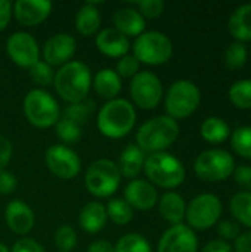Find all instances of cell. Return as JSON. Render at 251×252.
<instances>
[{
	"instance_id": "cell-1",
	"label": "cell",
	"mask_w": 251,
	"mask_h": 252,
	"mask_svg": "<svg viewBox=\"0 0 251 252\" xmlns=\"http://www.w3.org/2000/svg\"><path fill=\"white\" fill-rule=\"evenodd\" d=\"M179 137V124L176 120L169 115H158L155 118L143 123L138 133L136 142L138 148L142 152L157 154L164 152L169 146H172Z\"/></svg>"
},
{
	"instance_id": "cell-2",
	"label": "cell",
	"mask_w": 251,
	"mask_h": 252,
	"mask_svg": "<svg viewBox=\"0 0 251 252\" xmlns=\"http://www.w3.org/2000/svg\"><path fill=\"white\" fill-rule=\"evenodd\" d=\"M53 84L58 94L64 100L70 103H78L83 102L89 93L92 86V74L89 66L83 62L70 61L56 71Z\"/></svg>"
},
{
	"instance_id": "cell-3",
	"label": "cell",
	"mask_w": 251,
	"mask_h": 252,
	"mask_svg": "<svg viewBox=\"0 0 251 252\" xmlns=\"http://www.w3.org/2000/svg\"><path fill=\"white\" fill-rule=\"evenodd\" d=\"M136 123V112L126 99L108 100L98 114V128L109 139L127 136Z\"/></svg>"
},
{
	"instance_id": "cell-4",
	"label": "cell",
	"mask_w": 251,
	"mask_h": 252,
	"mask_svg": "<svg viewBox=\"0 0 251 252\" xmlns=\"http://www.w3.org/2000/svg\"><path fill=\"white\" fill-rule=\"evenodd\" d=\"M143 170L149 183L164 189H175L180 186L186 174L183 164L167 152L149 154L145 158Z\"/></svg>"
},
{
	"instance_id": "cell-5",
	"label": "cell",
	"mask_w": 251,
	"mask_h": 252,
	"mask_svg": "<svg viewBox=\"0 0 251 252\" xmlns=\"http://www.w3.org/2000/svg\"><path fill=\"white\" fill-rule=\"evenodd\" d=\"M201 93L200 89L189 80H178L175 81L164 100L166 111L173 120H183L192 115L200 106Z\"/></svg>"
},
{
	"instance_id": "cell-6",
	"label": "cell",
	"mask_w": 251,
	"mask_h": 252,
	"mask_svg": "<svg viewBox=\"0 0 251 252\" xmlns=\"http://www.w3.org/2000/svg\"><path fill=\"white\" fill-rule=\"evenodd\" d=\"M24 114L34 127L47 128L58 123L61 109L50 93L41 89H33L24 99Z\"/></svg>"
},
{
	"instance_id": "cell-7",
	"label": "cell",
	"mask_w": 251,
	"mask_h": 252,
	"mask_svg": "<svg viewBox=\"0 0 251 252\" xmlns=\"http://www.w3.org/2000/svg\"><path fill=\"white\" fill-rule=\"evenodd\" d=\"M235 159L232 154L223 149H209L200 154L194 162L195 174L210 183L228 180L235 170Z\"/></svg>"
},
{
	"instance_id": "cell-8",
	"label": "cell",
	"mask_w": 251,
	"mask_h": 252,
	"mask_svg": "<svg viewBox=\"0 0 251 252\" xmlns=\"http://www.w3.org/2000/svg\"><path fill=\"white\" fill-rule=\"evenodd\" d=\"M173 55L172 40L160 31H146L136 37L133 43V56L146 65L166 63Z\"/></svg>"
},
{
	"instance_id": "cell-9",
	"label": "cell",
	"mask_w": 251,
	"mask_h": 252,
	"mask_svg": "<svg viewBox=\"0 0 251 252\" xmlns=\"http://www.w3.org/2000/svg\"><path fill=\"white\" fill-rule=\"evenodd\" d=\"M121 174L115 162L109 159L95 161L86 171V189L96 198H108L114 195L120 186Z\"/></svg>"
},
{
	"instance_id": "cell-10",
	"label": "cell",
	"mask_w": 251,
	"mask_h": 252,
	"mask_svg": "<svg viewBox=\"0 0 251 252\" xmlns=\"http://www.w3.org/2000/svg\"><path fill=\"white\" fill-rule=\"evenodd\" d=\"M222 210V202L216 195L201 193L195 196L186 207L185 219L192 230H207L219 223Z\"/></svg>"
},
{
	"instance_id": "cell-11",
	"label": "cell",
	"mask_w": 251,
	"mask_h": 252,
	"mask_svg": "<svg viewBox=\"0 0 251 252\" xmlns=\"http://www.w3.org/2000/svg\"><path fill=\"white\" fill-rule=\"evenodd\" d=\"M133 102L142 109H154L163 97V84L151 71H139L130 83Z\"/></svg>"
},
{
	"instance_id": "cell-12",
	"label": "cell",
	"mask_w": 251,
	"mask_h": 252,
	"mask_svg": "<svg viewBox=\"0 0 251 252\" xmlns=\"http://www.w3.org/2000/svg\"><path fill=\"white\" fill-rule=\"evenodd\" d=\"M46 165L59 179H74L81 168L78 155L65 145H53L46 151Z\"/></svg>"
},
{
	"instance_id": "cell-13",
	"label": "cell",
	"mask_w": 251,
	"mask_h": 252,
	"mask_svg": "<svg viewBox=\"0 0 251 252\" xmlns=\"http://www.w3.org/2000/svg\"><path fill=\"white\" fill-rule=\"evenodd\" d=\"M6 50L9 58L21 68H31L40 59V49L36 38L24 31H18L7 38Z\"/></svg>"
},
{
	"instance_id": "cell-14",
	"label": "cell",
	"mask_w": 251,
	"mask_h": 252,
	"mask_svg": "<svg viewBox=\"0 0 251 252\" xmlns=\"http://www.w3.org/2000/svg\"><path fill=\"white\" fill-rule=\"evenodd\" d=\"M198 238L186 224H176L167 229L160 242L158 252H197Z\"/></svg>"
},
{
	"instance_id": "cell-15",
	"label": "cell",
	"mask_w": 251,
	"mask_h": 252,
	"mask_svg": "<svg viewBox=\"0 0 251 252\" xmlns=\"http://www.w3.org/2000/svg\"><path fill=\"white\" fill-rule=\"evenodd\" d=\"M75 53V38L67 32H59L46 40L43 58L49 65H65Z\"/></svg>"
},
{
	"instance_id": "cell-16",
	"label": "cell",
	"mask_w": 251,
	"mask_h": 252,
	"mask_svg": "<svg viewBox=\"0 0 251 252\" xmlns=\"http://www.w3.org/2000/svg\"><path fill=\"white\" fill-rule=\"evenodd\" d=\"M124 201L136 210H151L158 202V193L152 183L142 180V179H133L124 189Z\"/></svg>"
},
{
	"instance_id": "cell-17",
	"label": "cell",
	"mask_w": 251,
	"mask_h": 252,
	"mask_svg": "<svg viewBox=\"0 0 251 252\" xmlns=\"http://www.w3.org/2000/svg\"><path fill=\"white\" fill-rule=\"evenodd\" d=\"M15 18L21 25L34 27L41 24L52 10V3L47 0H18L13 6Z\"/></svg>"
},
{
	"instance_id": "cell-18",
	"label": "cell",
	"mask_w": 251,
	"mask_h": 252,
	"mask_svg": "<svg viewBox=\"0 0 251 252\" xmlns=\"http://www.w3.org/2000/svg\"><path fill=\"white\" fill-rule=\"evenodd\" d=\"M4 217L9 229L16 235H27L34 226V214L31 208L19 199L7 204Z\"/></svg>"
},
{
	"instance_id": "cell-19",
	"label": "cell",
	"mask_w": 251,
	"mask_h": 252,
	"mask_svg": "<svg viewBox=\"0 0 251 252\" xmlns=\"http://www.w3.org/2000/svg\"><path fill=\"white\" fill-rule=\"evenodd\" d=\"M96 47L107 56L123 58L130 49V41L115 28H105L96 35Z\"/></svg>"
},
{
	"instance_id": "cell-20",
	"label": "cell",
	"mask_w": 251,
	"mask_h": 252,
	"mask_svg": "<svg viewBox=\"0 0 251 252\" xmlns=\"http://www.w3.org/2000/svg\"><path fill=\"white\" fill-rule=\"evenodd\" d=\"M114 25L115 30L123 35H136L139 37L145 30V18L139 13V10L133 7H121L114 13Z\"/></svg>"
},
{
	"instance_id": "cell-21",
	"label": "cell",
	"mask_w": 251,
	"mask_h": 252,
	"mask_svg": "<svg viewBox=\"0 0 251 252\" xmlns=\"http://www.w3.org/2000/svg\"><path fill=\"white\" fill-rule=\"evenodd\" d=\"M228 30L237 41H251V3L241 4L232 12L228 21Z\"/></svg>"
},
{
	"instance_id": "cell-22",
	"label": "cell",
	"mask_w": 251,
	"mask_h": 252,
	"mask_svg": "<svg viewBox=\"0 0 251 252\" xmlns=\"http://www.w3.org/2000/svg\"><path fill=\"white\" fill-rule=\"evenodd\" d=\"M158 211L166 221L176 226V224H182V221L185 220L186 205L179 193L167 192L158 201Z\"/></svg>"
},
{
	"instance_id": "cell-23",
	"label": "cell",
	"mask_w": 251,
	"mask_h": 252,
	"mask_svg": "<svg viewBox=\"0 0 251 252\" xmlns=\"http://www.w3.org/2000/svg\"><path fill=\"white\" fill-rule=\"evenodd\" d=\"M108 216H107V210L101 202H89L83 207L80 217H78V223L80 227L87 232V233H98L101 232L105 224H107Z\"/></svg>"
},
{
	"instance_id": "cell-24",
	"label": "cell",
	"mask_w": 251,
	"mask_h": 252,
	"mask_svg": "<svg viewBox=\"0 0 251 252\" xmlns=\"http://www.w3.org/2000/svg\"><path fill=\"white\" fill-rule=\"evenodd\" d=\"M145 158V152H142L136 145H129L118 158L117 167L120 174L133 180V177H136L143 170Z\"/></svg>"
},
{
	"instance_id": "cell-25",
	"label": "cell",
	"mask_w": 251,
	"mask_h": 252,
	"mask_svg": "<svg viewBox=\"0 0 251 252\" xmlns=\"http://www.w3.org/2000/svg\"><path fill=\"white\" fill-rule=\"evenodd\" d=\"M92 84H93L95 92L101 97H105L108 100L117 99V94L121 90V78H120V75L114 69H109V68L101 69L95 75Z\"/></svg>"
},
{
	"instance_id": "cell-26",
	"label": "cell",
	"mask_w": 251,
	"mask_h": 252,
	"mask_svg": "<svg viewBox=\"0 0 251 252\" xmlns=\"http://www.w3.org/2000/svg\"><path fill=\"white\" fill-rule=\"evenodd\" d=\"M200 133L201 137L212 145H220L231 137V128L228 123L219 117H209L204 120Z\"/></svg>"
},
{
	"instance_id": "cell-27",
	"label": "cell",
	"mask_w": 251,
	"mask_h": 252,
	"mask_svg": "<svg viewBox=\"0 0 251 252\" xmlns=\"http://www.w3.org/2000/svg\"><path fill=\"white\" fill-rule=\"evenodd\" d=\"M101 25V13L93 3L83 4L75 15V28L83 35H92Z\"/></svg>"
},
{
	"instance_id": "cell-28",
	"label": "cell",
	"mask_w": 251,
	"mask_h": 252,
	"mask_svg": "<svg viewBox=\"0 0 251 252\" xmlns=\"http://www.w3.org/2000/svg\"><path fill=\"white\" fill-rule=\"evenodd\" d=\"M231 213L238 224L251 229V192H238L229 202Z\"/></svg>"
},
{
	"instance_id": "cell-29",
	"label": "cell",
	"mask_w": 251,
	"mask_h": 252,
	"mask_svg": "<svg viewBox=\"0 0 251 252\" xmlns=\"http://www.w3.org/2000/svg\"><path fill=\"white\" fill-rule=\"evenodd\" d=\"M105 210L108 219L118 226H126L133 220V208L121 198L111 199Z\"/></svg>"
},
{
	"instance_id": "cell-30",
	"label": "cell",
	"mask_w": 251,
	"mask_h": 252,
	"mask_svg": "<svg viewBox=\"0 0 251 252\" xmlns=\"http://www.w3.org/2000/svg\"><path fill=\"white\" fill-rule=\"evenodd\" d=\"M231 146L237 155L251 161V126H243L231 134Z\"/></svg>"
},
{
	"instance_id": "cell-31",
	"label": "cell",
	"mask_w": 251,
	"mask_h": 252,
	"mask_svg": "<svg viewBox=\"0 0 251 252\" xmlns=\"http://www.w3.org/2000/svg\"><path fill=\"white\" fill-rule=\"evenodd\" d=\"M229 100L238 109H251V80H240L229 89Z\"/></svg>"
},
{
	"instance_id": "cell-32",
	"label": "cell",
	"mask_w": 251,
	"mask_h": 252,
	"mask_svg": "<svg viewBox=\"0 0 251 252\" xmlns=\"http://www.w3.org/2000/svg\"><path fill=\"white\" fill-rule=\"evenodd\" d=\"M115 252H152L149 242L139 233H129L114 245Z\"/></svg>"
},
{
	"instance_id": "cell-33",
	"label": "cell",
	"mask_w": 251,
	"mask_h": 252,
	"mask_svg": "<svg viewBox=\"0 0 251 252\" xmlns=\"http://www.w3.org/2000/svg\"><path fill=\"white\" fill-rule=\"evenodd\" d=\"M249 52L244 43L234 41L225 50V65L229 69H241L247 63Z\"/></svg>"
},
{
	"instance_id": "cell-34",
	"label": "cell",
	"mask_w": 251,
	"mask_h": 252,
	"mask_svg": "<svg viewBox=\"0 0 251 252\" xmlns=\"http://www.w3.org/2000/svg\"><path fill=\"white\" fill-rule=\"evenodd\" d=\"M55 133H56L59 140H62L64 143H68V145L77 143L81 137L80 126L67 120V118L58 120V123L55 124Z\"/></svg>"
},
{
	"instance_id": "cell-35",
	"label": "cell",
	"mask_w": 251,
	"mask_h": 252,
	"mask_svg": "<svg viewBox=\"0 0 251 252\" xmlns=\"http://www.w3.org/2000/svg\"><path fill=\"white\" fill-rule=\"evenodd\" d=\"M55 244L62 252L72 251L77 245V233L70 226H61L55 232Z\"/></svg>"
},
{
	"instance_id": "cell-36",
	"label": "cell",
	"mask_w": 251,
	"mask_h": 252,
	"mask_svg": "<svg viewBox=\"0 0 251 252\" xmlns=\"http://www.w3.org/2000/svg\"><path fill=\"white\" fill-rule=\"evenodd\" d=\"M30 77L34 83H37L40 86H49L50 83H53L55 74L49 63L38 61L36 65H33L30 68Z\"/></svg>"
},
{
	"instance_id": "cell-37",
	"label": "cell",
	"mask_w": 251,
	"mask_h": 252,
	"mask_svg": "<svg viewBox=\"0 0 251 252\" xmlns=\"http://www.w3.org/2000/svg\"><path fill=\"white\" fill-rule=\"evenodd\" d=\"M92 112V103H84V102H78V103H70L65 109V117L67 120L75 123V124H81L86 123L89 115Z\"/></svg>"
},
{
	"instance_id": "cell-38",
	"label": "cell",
	"mask_w": 251,
	"mask_h": 252,
	"mask_svg": "<svg viewBox=\"0 0 251 252\" xmlns=\"http://www.w3.org/2000/svg\"><path fill=\"white\" fill-rule=\"evenodd\" d=\"M139 66H141V62L132 55H126L123 58H120V61L117 62V74L120 77H124V78H133L138 72H139Z\"/></svg>"
},
{
	"instance_id": "cell-39",
	"label": "cell",
	"mask_w": 251,
	"mask_h": 252,
	"mask_svg": "<svg viewBox=\"0 0 251 252\" xmlns=\"http://www.w3.org/2000/svg\"><path fill=\"white\" fill-rule=\"evenodd\" d=\"M216 226H217V233H219L220 239L225 242H229V241L235 242V239L241 235V227L237 221L222 220Z\"/></svg>"
},
{
	"instance_id": "cell-40",
	"label": "cell",
	"mask_w": 251,
	"mask_h": 252,
	"mask_svg": "<svg viewBox=\"0 0 251 252\" xmlns=\"http://www.w3.org/2000/svg\"><path fill=\"white\" fill-rule=\"evenodd\" d=\"M139 13L146 18H158L164 10V1L161 0H142L138 1Z\"/></svg>"
},
{
	"instance_id": "cell-41",
	"label": "cell",
	"mask_w": 251,
	"mask_h": 252,
	"mask_svg": "<svg viewBox=\"0 0 251 252\" xmlns=\"http://www.w3.org/2000/svg\"><path fill=\"white\" fill-rule=\"evenodd\" d=\"M235 183L244 189V192H251V167L250 165H238L234 170Z\"/></svg>"
},
{
	"instance_id": "cell-42",
	"label": "cell",
	"mask_w": 251,
	"mask_h": 252,
	"mask_svg": "<svg viewBox=\"0 0 251 252\" xmlns=\"http://www.w3.org/2000/svg\"><path fill=\"white\" fill-rule=\"evenodd\" d=\"M10 252H46L44 248L33 241V239H28V238H22L19 241H16L12 247V251Z\"/></svg>"
},
{
	"instance_id": "cell-43",
	"label": "cell",
	"mask_w": 251,
	"mask_h": 252,
	"mask_svg": "<svg viewBox=\"0 0 251 252\" xmlns=\"http://www.w3.org/2000/svg\"><path fill=\"white\" fill-rule=\"evenodd\" d=\"M12 154H13V146L10 140L0 134V171H3L4 167L9 164Z\"/></svg>"
},
{
	"instance_id": "cell-44",
	"label": "cell",
	"mask_w": 251,
	"mask_h": 252,
	"mask_svg": "<svg viewBox=\"0 0 251 252\" xmlns=\"http://www.w3.org/2000/svg\"><path fill=\"white\" fill-rule=\"evenodd\" d=\"M16 179L12 173L9 171H0V193L1 195H9L16 189Z\"/></svg>"
},
{
	"instance_id": "cell-45",
	"label": "cell",
	"mask_w": 251,
	"mask_h": 252,
	"mask_svg": "<svg viewBox=\"0 0 251 252\" xmlns=\"http://www.w3.org/2000/svg\"><path fill=\"white\" fill-rule=\"evenodd\" d=\"M235 252H251V229L249 232L241 233L234 242Z\"/></svg>"
},
{
	"instance_id": "cell-46",
	"label": "cell",
	"mask_w": 251,
	"mask_h": 252,
	"mask_svg": "<svg viewBox=\"0 0 251 252\" xmlns=\"http://www.w3.org/2000/svg\"><path fill=\"white\" fill-rule=\"evenodd\" d=\"M201 252H232V247L229 242H225L222 239H215L203 248Z\"/></svg>"
},
{
	"instance_id": "cell-47",
	"label": "cell",
	"mask_w": 251,
	"mask_h": 252,
	"mask_svg": "<svg viewBox=\"0 0 251 252\" xmlns=\"http://www.w3.org/2000/svg\"><path fill=\"white\" fill-rule=\"evenodd\" d=\"M12 16V4L7 0H0V31H3Z\"/></svg>"
},
{
	"instance_id": "cell-48",
	"label": "cell",
	"mask_w": 251,
	"mask_h": 252,
	"mask_svg": "<svg viewBox=\"0 0 251 252\" xmlns=\"http://www.w3.org/2000/svg\"><path fill=\"white\" fill-rule=\"evenodd\" d=\"M87 252H115L114 245L108 241H95L89 245Z\"/></svg>"
},
{
	"instance_id": "cell-49",
	"label": "cell",
	"mask_w": 251,
	"mask_h": 252,
	"mask_svg": "<svg viewBox=\"0 0 251 252\" xmlns=\"http://www.w3.org/2000/svg\"><path fill=\"white\" fill-rule=\"evenodd\" d=\"M0 252H10V251L7 250V247H6V245L0 244Z\"/></svg>"
}]
</instances>
